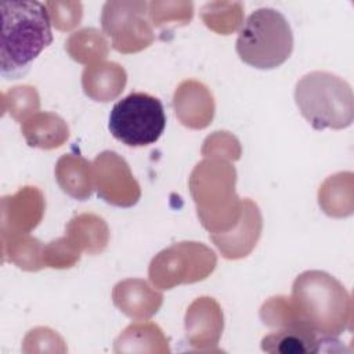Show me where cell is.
Here are the masks:
<instances>
[{"mask_svg": "<svg viewBox=\"0 0 354 354\" xmlns=\"http://www.w3.org/2000/svg\"><path fill=\"white\" fill-rule=\"evenodd\" d=\"M93 184L98 196L113 206L130 207L141 196L127 162L113 151H104L93 160Z\"/></svg>", "mask_w": 354, "mask_h": 354, "instance_id": "9c48e42d", "label": "cell"}, {"mask_svg": "<svg viewBox=\"0 0 354 354\" xmlns=\"http://www.w3.org/2000/svg\"><path fill=\"white\" fill-rule=\"evenodd\" d=\"M223 149V158L224 159H232L238 160L241 158V147L238 140L228 134V131H216L214 134L209 136L202 148L203 156H210L214 151Z\"/></svg>", "mask_w": 354, "mask_h": 354, "instance_id": "83f0119b", "label": "cell"}, {"mask_svg": "<svg viewBox=\"0 0 354 354\" xmlns=\"http://www.w3.org/2000/svg\"><path fill=\"white\" fill-rule=\"evenodd\" d=\"M0 10V72L6 79H18L53 41L48 10L36 0L1 1Z\"/></svg>", "mask_w": 354, "mask_h": 354, "instance_id": "6da1fadb", "label": "cell"}, {"mask_svg": "<svg viewBox=\"0 0 354 354\" xmlns=\"http://www.w3.org/2000/svg\"><path fill=\"white\" fill-rule=\"evenodd\" d=\"M113 304L131 319H148L160 308L163 296L142 279H124L112 290Z\"/></svg>", "mask_w": 354, "mask_h": 354, "instance_id": "9a60e30c", "label": "cell"}, {"mask_svg": "<svg viewBox=\"0 0 354 354\" xmlns=\"http://www.w3.org/2000/svg\"><path fill=\"white\" fill-rule=\"evenodd\" d=\"M223 4L224 3H217L220 10H217L216 3L206 4L202 8L201 17L207 28L213 29L220 35H230L241 25L242 6L238 7L239 3H228L227 10H223Z\"/></svg>", "mask_w": 354, "mask_h": 354, "instance_id": "d4e9b609", "label": "cell"}, {"mask_svg": "<svg viewBox=\"0 0 354 354\" xmlns=\"http://www.w3.org/2000/svg\"><path fill=\"white\" fill-rule=\"evenodd\" d=\"M22 136L29 147L54 149L69 138L66 122L53 112H37L21 126Z\"/></svg>", "mask_w": 354, "mask_h": 354, "instance_id": "ac0fdd59", "label": "cell"}, {"mask_svg": "<svg viewBox=\"0 0 354 354\" xmlns=\"http://www.w3.org/2000/svg\"><path fill=\"white\" fill-rule=\"evenodd\" d=\"M80 253L66 236H62L44 245L43 261L51 268H71L80 260Z\"/></svg>", "mask_w": 354, "mask_h": 354, "instance_id": "484cf974", "label": "cell"}, {"mask_svg": "<svg viewBox=\"0 0 354 354\" xmlns=\"http://www.w3.org/2000/svg\"><path fill=\"white\" fill-rule=\"evenodd\" d=\"M173 108L178 120L189 129H205L214 116V100L201 82L184 80L173 95Z\"/></svg>", "mask_w": 354, "mask_h": 354, "instance_id": "4fadbf2b", "label": "cell"}, {"mask_svg": "<svg viewBox=\"0 0 354 354\" xmlns=\"http://www.w3.org/2000/svg\"><path fill=\"white\" fill-rule=\"evenodd\" d=\"M153 351L169 353L167 339L153 322H134L129 325L115 340V351Z\"/></svg>", "mask_w": 354, "mask_h": 354, "instance_id": "44dd1931", "label": "cell"}, {"mask_svg": "<svg viewBox=\"0 0 354 354\" xmlns=\"http://www.w3.org/2000/svg\"><path fill=\"white\" fill-rule=\"evenodd\" d=\"M65 50L72 59L90 65V62H100L108 55V43L100 30L84 28L69 36Z\"/></svg>", "mask_w": 354, "mask_h": 354, "instance_id": "7402d4cb", "label": "cell"}, {"mask_svg": "<svg viewBox=\"0 0 354 354\" xmlns=\"http://www.w3.org/2000/svg\"><path fill=\"white\" fill-rule=\"evenodd\" d=\"M337 337H325L315 333L311 329L290 326L278 328L261 339V350L272 354H304V353H319L328 350L336 351L333 344H337Z\"/></svg>", "mask_w": 354, "mask_h": 354, "instance_id": "5bb4252c", "label": "cell"}, {"mask_svg": "<svg viewBox=\"0 0 354 354\" xmlns=\"http://www.w3.org/2000/svg\"><path fill=\"white\" fill-rule=\"evenodd\" d=\"M166 126L162 102L147 93H130L119 100L109 115L111 134L127 147L156 142Z\"/></svg>", "mask_w": 354, "mask_h": 354, "instance_id": "8992f818", "label": "cell"}, {"mask_svg": "<svg viewBox=\"0 0 354 354\" xmlns=\"http://www.w3.org/2000/svg\"><path fill=\"white\" fill-rule=\"evenodd\" d=\"M235 48L239 58L253 68H278L293 50L290 25L279 11L270 7L257 8L243 22Z\"/></svg>", "mask_w": 354, "mask_h": 354, "instance_id": "5b68a950", "label": "cell"}, {"mask_svg": "<svg viewBox=\"0 0 354 354\" xmlns=\"http://www.w3.org/2000/svg\"><path fill=\"white\" fill-rule=\"evenodd\" d=\"M297 322L325 337L351 329L353 301L347 289L325 271L301 272L289 297Z\"/></svg>", "mask_w": 354, "mask_h": 354, "instance_id": "7a4b0ae2", "label": "cell"}, {"mask_svg": "<svg viewBox=\"0 0 354 354\" xmlns=\"http://www.w3.org/2000/svg\"><path fill=\"white\" fill-rule=\"evenodd\" d=\"M343 176H344V173H337L335 176H330L319 187L318 202H319V206L322 207V210L328 216L343 217V216L351 214V212H353L351 202L343 199V195H344ZM346 176H347V173H346Z\"/></svg>", "mask_w": 354, "mask_h": 354, "instance_id": "cb8c5ba5", "label": "cell"}, {"mask_svg": "<svg viewBox=\"0 0 354 354\" xmlns=\"http://www.w3.org/2000/svg\"><path fill=\"white\" fill-rule=\"evenodd\" d=\"M214 252L201 242H178L159 252L148 268L155 288L171 289L207 278L216 268Z\"/></svg>", "mask_w": 354, "mask_h": 354, "instance_id": "52a82bcc", "label": "cell"}, {"mask_svg": "<svg viewBox=\"0 0 354 354\" xmlns=\"http://www.w3.org/2000/svg\"><path fill=\"white\" fill-rule=\"evenodd\" d=\"M3 261L8 260L25 271H39L44 266V245L29 234L1 235Z\"/></svg>", "mask_w": 354, "mask_h": 354, "instance_id": "ffe728a7", "label": "cell"}, {"mask_svg": "<svg viewBox=\"0 0 354 354\" xmlns=\"http://www.w3.org/2000/svg\"><path fill=\"white\" fill-rule=\"evenodd\" d=\"M3 109L8 111L11 118L24 123L26 118L37 112L40 106L39 94L32 86H17L3 93Z\"/></svg>", "mask_w": 354, "mask_h": 354, "instance_id": "603a6c76", "label": "cell"}, {"mask_svg": "<svg viewBox=\"0 0 354 354\" xmlns=\"http://www.w3.org/2000/svg\"><path fill=\"white\" fill-rule=\"evenodd\" d=\"M295 101L301 116L315 130H340L353 123L351 87L335 73L313 71L304 75L296 83Z\"/></svg>", "mask_w": 354, "mask_h": 354, "instance_id": "277c9868", "label": "cell"}, {"mask_svg": "<svg viewBox=\"0 0 354 354\" xmlns=\"http://www.w3.org/2000/svg\"><path fill=\"white\" fill-rule=\"evenodd\" d=\"M55 178L59 188L77 201H86L91 196L93 163L80 155H62L55 165Z\"/></svg>", "mask_w": 354, "mask_h": 354, "instance_id": "e0dca14e", "label": "cell"}, {"mask_svg": "<svg viewBox=\"0 0 354 354\" xmlns=\"http://www.w3.org/2000/svg\"><path fill=\"white\" fill-rule=\"evenodd\" d=\"M145 1H108L104 4L101 24L112 37V47L119 53H137L153 41L149 22L144 18Z\"/></svg>", "mask_w": 354, "mask_h": 354, "instance_id": "ba28073f", "label": "cell"}, {"mask_svg": "<svg viewBox=\"0 0 354 354\" xmlns=\"http://www.w3.org/2000/svg\"><path fill=\"white\" fill-rule=\"evenodd\" d=\"M65 236L80 252L98 254L108 246L109 230L102 217L93 213H82L68 223Z\"/></svg>", "mask_w": 354, "mask_h": 354, "instance_id": "d6986e66", "label": "cell"}, {"mask_svg": "<svg viewBox=\"0 0 354 354\" xmlns=\"http://www.w3.org/2000/svg\"><path fill=\"white\" fill-rule=\"evenodd\" d=\"M224 319L213 297H198L185 313V333L191 346L201 351H213L223 333Z\"/></svg>", "mask_w": 354, "mask_h": 354, "instance_id": "7c38bea8", "label": "cell"}, {"mask_svg": "<svg viewBox=\"0 0 354 354\" xmlns=\"http://www.w3.org/2000/svg\"><path fill=\"white\" fill-rule=\"evenodd\" d=\"M127 75L116 62H95L84 68L82 86L84 94L94 101H111L116 98L126 86Z\"/></svg>", "mask_w": 354, "mask_h": 354, "instance_id": "2e32d148", "label": "cell"}, {"mask_svg": "<svg viewBox=\"0 0 354 354\" xmlns=\"http://www.w3.org/2000/svg\"><path fill=\"white\" fill-rule=\"evenodd\" d=\"M46 202L36 187H22L14 195L1 198V235L29 234L43 218Z\"/></svg>", "mask_w": 354, "mask_h": 354, "instance_id": "30bf717a", "label": "cell"}, {"mask_svg": "<svg viewBox=\"0 0 354 354\" xmlns=\"http://www.w3.org/2000/svg\"><path fill=\"white\" fill-rule=\"evenodd\" d=\"M46 7L51 15L53 25L58 30H71L82 21V4L76 1H47Z\"/></svg>", "mask_w": 354, "mask_h": 354, "instance_id": "4316f807", "label": "cell"}, {"mask_svg": "<svg viewBox=\"0 0 354 354\" xmlns=\"http://www.w3.org/2000/svg\"><path fill=\"white\" fill-rule=\"evenodd\" d=\"M235 167L221 158L199 162L189 177L198 217L209 234L230 231L241 217L242 201L235 194Z\"/></svg>", "mask_w": 354, "mask_h": 354, "instance_id": "3957f363", "label": "cell"}, {"mask_svg": "<svg viewBox=\"0 0 354 354\" xmlns=\"http://www.w3.org/2000/svg\"><path fill=\"white\" fill-rule=\"evenodd\" d=\"M263 227L259 206L249 198L242 201V212L236 224L227 232L209 234L213 243L225 259L235 260L248 256L256 246Z\"/></svg>", "mask_w": 354, "mask_h": 354, "instance_id": "8fae6325", "label": "cell"}]
</instances>
